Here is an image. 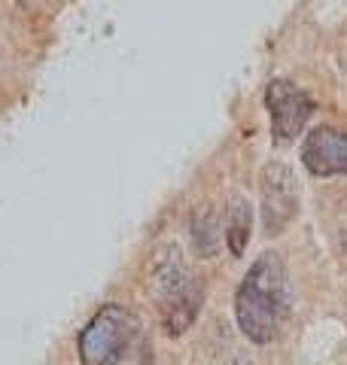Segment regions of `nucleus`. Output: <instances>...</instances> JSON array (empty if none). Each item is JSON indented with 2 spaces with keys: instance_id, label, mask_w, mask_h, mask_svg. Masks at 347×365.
I'll return each mask as SVG.
<instances>
[{
  "instance_id": "nucleus-8",
  "label": "nucleus",
  "mask_w": 347,
  "mask_h": 365,
  "mask_svg": "<svg viewBox=\"0 0 347 365\" xmlns=\"http://www.w3.org/2000/svg\"><path fill=\"white\" fill-rule=\"evenodd\" d=\"M253 232V207L247 198H231L228 201V222H226V244L231 256H244Z\"/></svg>"
},
{
  "instance_id": "nucleus-7",
  "label": "nucleus",
  "mask_w": 347,
  "mask_h": 365,
  "mask_svg": "<svg viewBox=\"0 0 347 365\" xmlns=\"http://www.w3.org/2000/svg\"><path fill=\"white\" fill-rule=\"evenodd\" d=\"M192 247H195V253L198 256H216L219 253V247H223L226 241V225L223 220H219V210L216 207H198L192 213Z\"/></svg>"
},
{
  "instance_id": "nucleus-9",
  "label": "nucleus",
  "mask_w": 347,
  "mask_h": 365,
  "mask_svg": "<svg viewBox=\"0 0 347 365\" xmlns=\"http://www.w3.org/2000/svg\"><path fill=\"white\" fill-rule=\"evenodd\" d=\"M231 365H250L247 359H235V362H231Z\"/></svg>"
},
{
  "instance_id": "nucleus-4",
  "label": "nucleus",
  "mask_w": 347,
  "mask_h": 365,
  "mask_svg": "<svg viewBox=\"0 0 347 365\" xmlns=\"http://www.w3.org/2000/svg\"><path fill=\"white\" fill-rule=\"evenodd\" d=\"M265 107L271 116V134L277 146L293 143L314 116V98L289 79H271L265 88Z\"/></svg>"
},
{
  "instance_id": "nucleus-5",
  "label": "nucleus",
  "mask_w": 347,
  "mask_h": 365,
  "mask_svg": "<svg viewBox=\"0 0 347 365\" xmlns=\"http://www.w3.org/2000/svg\"><path fill=\"white\" fill-rule=\"evenodd\" d=\"M298 213V182L286 162H268L262 170V228L265 235H281Z\"/></svg>"
},
{
  "instance_id": "nucleus-2",
  "label": "nucleus",
  "mask_w": 347,
  "mask_h": 365,
  "mask_svg": "<svg viewBox=\"0 0 347 365\" xmlns=\"http://www.w3.org/2000/svg\"><path fill=\"white\" fill-rule=\"evenodd\" d=\"M144 289L171 338H180L195 323L201 307V283L186 265L180 247L165 244L149 256L144 271Z\"/></svg>"
},
{
  "instance_id": "nucleus-3",
  "label": "nucleus",
  "mask_w": 347,
  "mask_h": 365,
  "mask_svg": "<svg viewBox=\"0 0 347 365\" xmlns=\"http://www.w3.org/2000/svg\"><path fill=\"white\" fill-rule=\"evenodd\" d=\"M137 335V317L125 304H104L79 332V362L119 365Z\"/></svg>"
},
{
  "instance_id": "nucleus-1",
  "label": "nucleus",
  "mask_w": 347,
  "mask_h": 365,
  "mask_svg": "<svg viewBox=\"0 0 347 365\" xmlns=\"http://www.w3.org/2000/svg\"><path fill=\"white\" fill-rule=\"evenodd\" d=\"M289 274L281 253H262L235 292L238 329L253 344H271L289 317Z\"/></svg>"
},
{
  "instance_id": "nucleus-10",
  "label": "nucleus",
  "mask_w": 347,
  "mask_h": 365,
  "mask_svg": "<svg viewBox=\"0 0 347 365\" xmlns=\"http://www.w3.org/2000/svg\"><path fill=\"white\" fill-rule=\"evenodd\" d=\"M341 244H344V253H347V232H344V241Z\"/></svg>"
},
{
  "instance_id": "nucleus-6",
  "label": "nucleus",
  "mask_w": 347,
  "mask_h": 365,
  "mask_svg": "<svg viewBox=\"0 0 347 365\" xmlns=\"http://www.w3.org/2000/svg\"><path fill=\"white\" fill-rule=\"evenodd\" d=\"M302 162L314 177L347 174V134L329 125L314 128L302 143Z\"/></svg>"
}]
</instances>
